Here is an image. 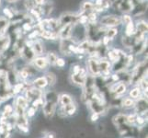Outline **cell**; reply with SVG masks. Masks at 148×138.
I'll list each match as a JSON object with an SVG mask.
<instances>
[{
	"mask_svg": "<svg viewBox=\"0 0 148 138\" xmlns=\"http://www.w3.org/2000/svg\"><path fill=\"white\" fill-rule=\"evenodd\" d=\"M45 102L42 104V111L45 117L48 119L53 116L58 104V95L53 91H49L44 95Z\"/></svg>",
	"mask_w": 148,
	"mask_h": 138,
	"instance_id": "1",
	"label": "cell"
},
{
	"mask_svg": "<svg viewBox=\"0 0 148 138\" xmlns=\"http://www.w3.org/2000/svg\"><path fill=\"white\" fill-rule=\"evenodd\" d=\"M100 24L102 26H106V27H115V26H119L121 24V19L120 17L117 16H105L103 18H101L100 19Z\"/></svg>",
	"mask_w": 148,
	"mask_h": 138,
	"instance_id": "2",
	"label": "cell"
},
{
	"mask_svg": "<svg viewBox=\"0 0 148 138\" xmlns=\"http://www.w3.org/2000/svg\"><path fill=\"white\" fill-rule=\"evenodd\" d=\"M88 74H86V70L85 68L81 67L78 73L72 74L71 75V78H72L73 83L77 86H83L85 83V80Z\"/></svg>",
	"mask_w": 148,
	"mask_h": 138,
	"instance_id": "3",
	"label": "cell"
},
{
	"mask_svg": "<svg viewBox=\"0 0 148 138\" xmlns=\"http://www.w3.org/2000/svg\"><path fill=\"white\" fill-rule=\"evenodd\" d=\"M42 91H40V89L38 88H32V89H29L26 92V99L28 101H32L35 100L37 99L42 98Z\"/></svg>",
	"mask_w": 148,
	"mask_h": 138,
	"instance_id": "4",
	"label": "cell"
},
{
	"mask_svg": "<svg viewBox=\"0 0 148 138\" xmlns=\"http://www.w3.org/2000/svg\"><path fill=\"white\" fill-rule=\"evenodd\" d=\"M78 18L76 15L71 14V13H65L64 14L62 17H61L59 23L64 25V24H75L76 21L78 20Z\"/></svg>",
	"mask_w": 148,
	"mask_h": 138,
	"instance_id": "5",
	"label": "cell"
},
{
	"mask_svg": "<svg viewBox=\"0 0 148 138\" xmlns=\"http://www.w3.org/2000/svg\"><path fill=\"white\" fill-rule=\"evenodd\" d=\"M88 67L93 76H99L100 75L99 62L96 58L93 57V58H91L88 61Z\"/></svg>",
	"mask_w": 148,
	"mask_h": 138,
	"instance_id": "6",
	"label": "cell"
},
{
	"mask_svg": "<svg viewBox=\"0 0 148 138\" xmlns=\"http://www.w3.org/2000/svg\"><path fill=\"white\" fill-rule=\"evenodd\" d=\"M73 25L74 24H64V25H63L62 29L60 30V32L58 33L59 37L61 39L70 38L71 34H72V30H73Z\"/></svg>",
	"mask_w": 148,
	"mask_h": 138,
	"instance_id": "7",
	"label": "cell"
},
{
	"mask_svg": "<svg viewBox=\"0 0 148 138\" xmlns=\"http://www.w3.org/2000/svg\"><path fill=\"white\" fill-rule=\"evenodd\" d=\"M119 9L122 12H130L134 8L132 0H119Z\"/></svg>",
	"mask_w": 148,
	"mask_h": 138,
	"instance_id": "8",
	"label": "cell"
},
{
	"mask_svg": "<svg viewBox=\"0 0 148 138\" xmlns=\"http://www.w3.org/2000/svg\"><path fill=\"white\" fill-rule=\"evenodd\" d=\"M126 89H127L126 85L122 82H119V83H116L113 86V88L111 89V91L115 92L116 95H122L126 92Z\"/></svg>",
	"mask_w": 148,
	"mask_h": 138,
	"instance_id": "9",
	"label": "cell"
},
{
	"mask_svg": "<svg viewBox=\"0 0 148 138\" xmlns=\"http://www.w3.org/2000/svg\"><path fill=\"white\" fill-rule=\"evenodd\" d=\"M33 61H34L35 66L40 68V69H46L48 65H49L47 58H45V57H37V58H35Z\"/></svg>",
	"mask_w": 148,
	"mask_h": 138,
	"instance_id": "10",
	"label": "cell"
},
{
	"mask_svg": "<svg viewBox=\"0 0 148 138\" xmlns=\"http://www.w3.org/2000/svg\"><path fill=\"white\" fill-rule=\"evenodd\" d=\"M61 108L64 110L66 116H72L76 112V106H75V104L74 103V102H72V103H69V104L65 105V106H61Z\"/></svg>",
	"mask_w": 148,
	"mask_h": 138,
	"instance_id": "11",
	"label": "cell"
},
{
	"mask_svg": "<svg viewBox=\"0 0 148 138\" xmlns=\"http://www.w3.org/2000/svg\"><path fill=\"white\" fill-rule=\"evenodd\" d=\"M73 100H72V97L68 94H62L58 96V103L61 106H65L69 103H72Z\"/></svg>",
	"mask_w": 148,
	"mask_h": 138,
	"instance_id": "12",
	"label": "cell"
},
{
	"mask_svg": "<svg viewBox=\"0 0 148 138\" xmlns=\"http://www.w3.org/2000/svg\"><path fill=\"white\" fill-rule=\"evenodd\" d=\"M113 122L114 124L117 126H120L126 124V121H127V115L124 114H117L113 117Z\"/></svg>",
	"mask_w": 148,
	"mask_h": 138,
	"instance_id": "13",
	"label": "cell"
},
{
	"mask_svg": "<svg viewBox=\"0 0 148 138\" xmlns=\"http://www.w3.org/2000/svg\"><path fill=\"white\" fill-rule=\"evenodd\" d=\"M33 85H34L35 88L43 89L48 85V83H47L46 78H45V76H42V78H39L37 79H35L34 82H33Z\"/></svg>",
	"mask_w": 148,
	"mask_h": 138,
	"instance_id": "14",
	"label": "cell"
},
{
	"mask_svg": "<svg viewBox=\"0 0 148 138\" xmlns=\"http://www.w3.org/2000/svg\"><path fill=\"white\" fill-rule=\"evenodd\" d=\"M32 49L35 55H40L43 52V46L40 42H34Z\"/></svg>",
	"mask_w": 148,
	"mask_h": 138,
	"instance_id": "15",
	"label": "cell"
},
{
	"mask_svg": "<svg viewBox=\"0 0 148 138\" xmlns=\"http://www.w3.org/2000/svg\"><path fill=\"white\" fill-rule=\"evenodd\" d=\"M28 100L24 97H18V99L16 100V105L21 107L23 109H26L28 107Z\"/></svg>",
	"mask_w": 148,
	"mask_h": 138,
	"instance_id": "16",
	"label": "cell"
},
{
	"mask_svg": "<svg viewBox=\"0 0 148 138\" xmlns=\"http://www.w3.org/2000/svg\"><path fill=\"white\" fill-rule=\"evenodd\" d=\"M135 29H134V24H132V21L128 23V24H126V29H125V34H126V36H130L132 37V35H134L135 33Z\"/></svg>",
	"mask_w": 148,
	"mask_h": 138,
	"instance_id": "17",
	"label": "cell"
},
{
	"mask_svg": "<svg viewBox=\"0 0 148 138\" xmlns=\"http://www.w3.org/2000/svg\"><path fill=\"white\" fill-rule=\"evenodd\" d=\"M136 32H141V33L147 32V24L145 21L138 22L137 23V26H136Z\"/></svg>",
	"mask_w": 148,
	"mask_h": 138,
	"instance_id": "18",
	"label": "cell"
},
{
	"mask_svg": "<svg viewBox=\"0 0 148 138\" xmlns=\"http://www.w3.org/2000/svg\"><path fill=\"white\" fill-rule=\"evenodd\" d=\"M45 78H46V80H47L48 85L53 86L56 82V76L53 73H47L46 76H45Z\"/></svg>",
	"mask_w": 148,
	"mask_h": 138,
	"instance_id": "19",
	"label": "cell"
},
{
	"mask_svg": "<svg viewBox=\"0 0 148 138\" xmlns=\"http://www.w3.org/2000/svg\"><path fill=\"white\" fill-rule=\"evenodd\" d=\"M135 102L134 100V99L132 98H125L123 100H122V106L125 107V108H131V107L135 106Z\"/></svg>",
	"mask_w": 148,
	"mask_h": 138,
	"instance_id": "20",
	"label": "cell"
},
{
	"mask_svg": "<svg viewBox=\"0 0 148 138\" xmlns=\"http://www.w3.org/2000/svg\"><path fill=\"white\" fill-rule=\"evenodd\" d=\"M94 9V4L91 3L89 1H86V2H84L82 4V10L83 12H86V11H93Z\"/></svg>",
	"mask_w": 148,
	"mask_h": 138,
	"instance_id": "21",
	"label": "cell"
},
{
	"mask_svg": "<svg viewBox=\"0 0 148 138\" xmlns=\"http://www.w3.org/2000/svg\"><path fill=\"white\" fill-rule=\"evenodd\" d=\"M141 95V89L140 88H134L130 91V97L132 99H138L139 96Z\"/></svg>",
	"mask_w": 148,
	"mask_h": 138,
	"instance_id": "22",
	"label": "cell"
},
{
	"mask_svg": "<svg viewBox=\"0 0 148 138\" xmlns=\"http://www.w3.org/2000/svg\"><path fill=\"white\" fill-rule=\"evenodd\" d=\"M47 60H48V62L50 65H56V60H57V56H56L55 54L53 53H49L48 55H47Z\"/></svg>",
	"mask_w": 148,
	"mask_h": 138,
	"instance_id": "23",
	"label": "cell"
},
{
	"mask_svg": "<svg viewBox=\"0 0 148 138\" xmlns=\"http://www.w3.org/2000/svg\"><path fill=\"white\" fill-rule=\"evenodd\" d=\"M117 34H118V30L113 28V27L110 28L108 30H107V37L110 38V40L113 39Z\"/></svg>",
	"mask_w": 148,
	"mask_h": 138,
	"instance_id": "24",
	"label": "cell"
},
{
	"mask_svg": "<svg viewBox=\"0 0 148 138\" xmlns=\"http://www.w3.org/2000/svg\"><path fill=\"white\" fill-rule=\"evenodd\" d=\"M140 89L141 90H144L145 93H147V80L145 78L140 80Z\"/></svg>",
	"mask_w": 148,
	"mask_h": 138,
	"instance_id": "25",
	"label": "cell"
},
{
	"mask_svg": "<svg viewBox=\"0 0 148 138\" xmlns=\"http://www.w3.org/2000/svg\"><path fill=\"white\" fill-rule=\"evenodd\" d=\"M29 76H30V73L29 72V71H28L26 68L22 69V70L19 72V76H20V78H21L22 79H26V78H28Z\"/></svg>",
	"mask_w": 148,
	"mask_h": 138,
	"instance_id": "26",
	"label": "cell"
},
{
	"mask_svg": "<svg viewBox=\"0 0 148 138\" xmlns=\"http://www.w3.org/2000/svg\"><path fill=\"white\" fill-rule=\"evenodd\" d=\"M88 19L90 23H94V21H96V19H97V13L95 11L90 12L88 15Z\"/></svg>",
	"mask_w": 148,
	"mask_h": 138,
	"instance_id": "27",
	"label": "cell"
},
{
	"mask_svg": "<svg viewBox=\"0 0 148 138\" xmlns=\"http://www.w3.org/2000/svg\"><path fill=\"white\" fill-rule=\"evenodd\" d=\"M135 122L138 125H140V126H143L145 124V118H143L142 116H136L135 117Z\"/></svg>",
	"mask_w": 148,
	"mask_h": 138,
	"instance_id": "28",
	"label": "cell"
},
{
	"mask_svg": "<svg viewBox=\"0 0 148 138\" xmlns=\"http://www.w3.org/2000/svg\"><path fill=\"white\" fill-rule=\"evenodd\" d=\"M35 113H36V109H35V107H33V106L29 108L27 111V116H29V117H33L35 115Z\"/></svg>",
	"mask_w": 148,
	"mask_h": 138,
	"instance_id": "29",
	"label": "cell"
},
{
	"mask_svg": "<svg viewBox=\"0 0 148 138\" xmlns=\"http://www.w3.org/2000/svg\"><path fill=\"white\" fill-rule=\"evenodd\" d=\"M135 117H136L135 114H132V115L127 116V121H126V122H128L129 124H134V122H135Z\"/></svg>",
	"mask_w": 148,
	"mask_h": 138,
	"instance_id": "30",
	"label": "cell"
},
{
	"mask_svg": "<svg viewBox=\"0 0 148 138\" xmlns=\"http://www.w3.org/2000/svg\"><path fill=\"white\" fill-rule=\"evenodd\" d=\"M132 21V17L129 16V15H124V16L122 17V19H121V22H124L125 24H128V23H130Z\"/></svg>",
	"mask_w": 148,
	"mask_h": 138,
	"instance_id": "31",
	"label": "cell"
},
{
	"mask_svg": "<svg viewBox=\"0 0 148 138\" xmlns=\"http://www.w3.org/2000/svg\"><path fill=\"white\" fill-rule=\"evenodd\" d=\"M22 89H23V84L22 83H18L17 85H15V87H14V94L18 93V92H20V90H21Z\"/></svg>",
	"mask_w": 148,
	"mask_h": 138,
	"instance_id": "32",
	"label": "cell"
},
{
	"mask_svg": "<svg viewBox=\"0 0 148 138\" xmlns=\"http://www.w3.org/2000/svg\"><path fill=\"white\" fill-rule=\"evenodd\" d=\"M56 65H58L59 67H64L65 65V61L63 58H57V60H56Z\"/></svg>",
	"mask_w": 148,
	"mask_h": 138,
	"instance_id": "33",
	"label": "cell"
},
{
	"mask_svg": "<svg viewBox=\"0 0 148 138\" xmlns=\"http://www.w3.org/2000/svg\"><path fill=\"white\" fill-rule=\"evenodd\" d=\"M4 14L5 15H6V16L7 17H8L9 19H11V18H13V16H14V15H13V12L11 11V10H10L9 8H4Z\"/></svg>",
	"mask_w": 148,
	"mask_h": 138,
	"instance_id": "34",
	"label": "cell"
},
{
	"mask_svg": "<svg viewBox=\"0 0 148 138\" xmlns=\"http://www.w3.org/2000/svg\"><path fill=\"white\" fill-rule=\"evenodd\" d=\"M99 118V114L97 113V112H93L92 114H91V117H90V120L92 122H97Z\"/></svg>",
	"mask_w": 148,
	"mask_h": 138,
	"instance_id": "35",
	"label": "cell"
},
{
	"mask_svg": "<svg viewBox=\"0 0 148 138\" xmlns=\"http://www.w3.org/2000/svg\"><path fill=\"white\" fill-rule=\"evenodd\" d=\"M23 29H24V30H26L27 32H29V30H32V26L29 25V23H25V24L23 25Z\"/></svg>",
	"mask_w": 148,
	"mask_h": 138,
	"instance_id": "36",
	"label": "cell"
},
{
	"mask_svg": "<svg viewBox=\"0 0 148 138\" xmlns=\"http://www.w3.org/2000/svg\"><path fill=\"white\" fill-rule=\"evenodd\" d=\"M6 132H7V130H6V127H5L3 124L0 125V135H4Z\"/></svg>",
	"mask_w": 148,
	"mask_h": 138,
	"instance_id": "37",
	"label": "cell"
},
{
	"mask_svg": "<svg viewBox=\"0 0 148 138\" xmlns=\"http://www.w3.org/2000/svg\"><path fill=\"white\" fill-rule=\"evenodd\" d=\"M34 1H35V3H36L37 5H43L46 0H34Z\"/></svg>",
	"mask_w": 148,
	"mask_h": 138,
	"instance_id": "38",
	"label": "cell"
},
{
	"mask_svg": "<svg viewBox=\"0 0 148 138\" xmlns=\"http://www.w3.org/2000/svg\"><path fill=\"white\" fill-rule=\"evenodd\" d=\"M110 41V38H108V37H104V39H103V43H104V45H107L108 44V43Z\"/></svg>",
	"mask_w": 148,
	"mask_h": 138,
	"instance_id": "39",
	"label": "cell"
},
{
	"mask_svg": "<svg viewBox=\"0 0 148 138\" xmlns=\"http://www.w3.org/2000/svg\"><path fill=\"white\" fill-rule=\"evenodd\" d=\"M112 79H113V81H117V80H119V76L118 75H112Z\"/></svg>",
	"mask_w": 148,
	"mask_h": 138,
	"instance_id": "40",
	"label": "cell"
},
{
	"mask_svg": "<svg viewBox=\"0 0 148 138\" xmlns=\"http://www.w3.org/2000/svg\"><path fill=\"white\" fill-rule=\"evenodd\" d=\"M7 1H8V3H15V2L18 1V0H7Z\"/></svg>",
	"mask_w": 148,
	"mask_h": 138,
	"instance_id": "41",
	"label": "cell"
},
{
	"mask_svg": "<svg viewBox=\"0 0 148 138\" xmlns=\"http://www.w3.org/2000/svg\"><path fill=\"white\" fill-rule=\"evenodd\" d=\"M0 4H1V0H0Z\"/></svg>",
	"mask_w": 148,
	"mask_h": 138,
	"instance_id": "42",
	"label": "cell"
}]
</instances>
